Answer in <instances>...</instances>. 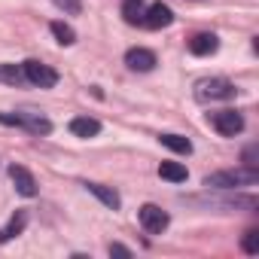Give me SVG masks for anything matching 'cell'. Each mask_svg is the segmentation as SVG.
Here are the masks:
<instances>
[{"label": "cell", "mask_w": 259, "mask_h": 259, "mask_svg": "<svg viewBox=\"0 0 259 259\" xmlns=\"http://www.w3.org/2000/svg\"><path fill=\"white\" fill-rule=\"evenodd\" d=\"M259 180L256 168H238V171H217L204 177L207 189H238V186H253Z\"/></svg>", "instance_id": "1"}, {"label": "cell", "mask_w": 259, "mask_h": 259, "mask_svg": "<svg viewBox=\"0 0 259 259\" xmlns=\"http://www.w3.org/2000/svg\"><path fill=\"white\" fill-rule=\"evenodd\" d=\"M238 95V89L229 82V79H223V76H217V79H201L198 85H195V98L198 101H232Z\"/></svg>", "instance_id": "2"}, {"label": "cell", "mask_w": 259, "mask_h": 259, "mask_svg": "<svg viewBox=\"0 0 259 259\" xmlns=\"http://www.w3.org/2000/svg\"><path fill=\"white\" fill-rule=\"evenodd\" d=\"M0 122L16 125V128H28L34 135H49L52 132V122L40 113H0Z\"/></svg>", "instance_id": "3"}, {"label": "cell", "mask_w": 259, "mask_h": 259, "mask_svg": "<svg viewBox=\"0 0 259 259\" xmlns=\"http://www.w3.org/2000/svg\"><path fill=\"white\" fill-rule=\"evenodd\" d=\"M22 73H25L28 82H34V85H40V89H52V85L58 82V70H52L49 64H43V61H37V58H28V61L22 64Z\"/></svg>", "instance_id": "4"}, {"label": "cell", "mask_w": 259, "mask_h": 259, "mask_svg": "<svg viewBox=\"0 0 259 259\" xmlns=\"http://www.w3.org/2000/svg\"><path fill=\"white\" fill-rule=\"evenodd\" d=\"M207 119H210V125L217 128L223 138H235V135L244 132V116H241L238 110H217V113H210Z\"/></svg>", "instance_id": "5"}, {"label": "cell", "mask_w": 259, "mask_h": 259, "mask_svg": "<svg viewBox=\"0 0 259 259\" xmlns=\"http://www.w3.org/2000/svg\"><path fill=\"white\" fill-rule=\"evenodd\" d=\"M138 217H141V226H144L150 235H162V232L168 229V223H171L168 210H162L159 204H144V207L138 210Z\"/></svg>", "instance_id": "6"}, {"label": "cell", "mask_w": 259, "mask_h": 259, "mask_svg": "<svg viewBox=\"0 0 259 259\" xmlns=\"http://www.w3.org/2000/svg\"><path fill=\"white\" fill-rule=\"evenodd\" d=\"M10 180L16 183V192L19 195H25V198H34L37 195V180H34V174L25 165H10Z\"/></svg>", "instance_id": "7"}, {"label": "cell", "mask_w": 259, "mask_h": 259, "mask_svg": "<svg viewBox=\"0 0 259 259\" xmlns=\"http://www.w3.org/2000/svg\"><path fill=\"white\" fill-rule=\"evenodd\" d=\"M125 64L132 67V70H138V73H147V70H153L156 67V52H150V49H128L125 52Z\"/></svg>", "instance_id": "8"}, {"label": "cell", "mask_w": 259, "mask_h": 259, "mask_svg": "<svg viewBox=\"0 0 259 259\" xmlns=\"http://www.w3.org/2000/svg\"><path fill=\"white\" fill-rule=\"evenodd\" d=\"M174 22V13L165 7V4H153L147 13H144V25L147 28H153V31H159V28H168Z\"/></svg>", "instance_id": "9"}, {"label": "cell", "mask_w": 259, "mask_h": 259, "mask_svg": "<svg viewBox=\"0 0 259 259\" xmlns=\"http://www.w3.org/2000/svg\"><path fill=\"white\" fill-rule=\"evenodd\" d=\"M25 226H28V210H16L13 220H10L4 229H0V244H7V241L19 238V235L25 232Z\"/></svg>", "instance_id": "10"}, {"label": "cell", "mask_w": 259, "mask_h": 259, "mask_svg": "<svg viewBox=\"0 0 259 259\" xmlns=\"http://www.w3.org/2000/svg\"><path fill=\"white\" fill-rule=\"evenodd\" d=\"M217 49H220L217 34H195V37L189 40V52H192V55H213Z\"/></svg>", "instance_id": "11"}, {"label": "cell", "mask_w": 259, "mask_h": 259, "mask_svg": "<svg viewBox=\"0 0 259 259\" xmlns=\"http://www.w3.org/2000/svg\"><path fill=\"white\" fill-rule=\"evenodd\" d=\"M70 132L76 138H95V135H101V122L92 116H76V119H70Z\"/></svg>", "instance_id": "12"}, {"label": "cell", "mask_w": 259, "mask_h": 259, "mask_svg": "<svg viewBox=\"0 0 259 259\" xmlns=\"http://www.w3.org/2000/svg\"><path fill=\"white\" fill-rule=\"evenodd\" d=\"M85 189H89L92 195H98L110 210H119L122 198H119V192H116V189H110V186H104V183H85Z\"/></svg>", "instance_id": "13"}, {"label": "cell", "mask_w": 259, "mask_h": 259, "mask_svg": "<svg viewBox=\"0 0 259 259\" xmlns=\"http://www.w3.org/2000/svg\"><path fill=\"white\" fill-rule=\"evenodd\" d=\"M159 177H162V180H171V183H186L189 171H186V165H180V162H162V165H159Z\"/></svg>", "instance_id": "14"}, {"label": "cell", "mask_w": 259, "mask_h": 259, "mask_svg": "<svg viewBox=\"0 0 259 259\" xmlns=\"http://www.w3.org/2000/svg\"><path fill=\"white\" fill-rule=\"evenodd\" d=\"M49 28H52V34H55V40H58L61 46H73V43H76V31H73L70 25H64V22H52Z\"/></svg>", "instance_id": "15"}, {"label": "cell", "mask_w": 259, "mask_h": 259, "mask_svg": "<svg viewBox=\"0 0 259 259\" xmlns=\"http://www.w3.org/2000/svg\"><path fill=\"white\" fill-rule=\"evenodd\" d=\"M159 141H162V144H165L168 150L180 153V156H189V153H192V144H189L186 138H180V135H162Z\"/></svg>", "instance_id": "16"}, {"label": "cell", "mask_w": 259, "mask_h": 259, "mask_svg": "<svg viewBox=\"0 0 259 259\" xmlns=\"http://www.w3.org/2000/svg\"><path fill=\"white\" fill-rule=\"evenodd\" d=\"M0 82H10V85H19V82H25V73H22V67H16V64H0Z\"/></svg>", "instance_id": "17"}, {"label": "cell", "mask_w": 259, "mask_h": 259, "mask_svg": "<svg viewBox=\"0 0 259 259\" xmlns=\"http://www.w3.org/2000/svg\"><path fill=\"white\" fill-rule=\"evenodd\" d=\"M135 4H141V0H128L125 10H122V16H125V22H128V25H144V13H141Z\"/></svg>", "instance_id": "18"}, {"label": "cell", "mask_w": 259, "mask_h": 259, "mask_svg": "<svg viewBox=\"0 0 259 259\" xmlns=\"http://www.w3.org/2000/svg\"><path fill=\"white\" fill-rule=\"evenodd\" d=\"M52 4H55L58 10H64V13H70V16H76V13L82 10V0H52Z\"/></svg>", "instance_id": "19"}, {"label": "cell", "mask_w": 259, "mask_h": 259, "mask_svg": "<svg viewBox=\"0 0 259 259\" xmlns=\"http://www.w3.org/2000/svg\"><path fill=\"white\" fill-rule=\"evenodd\" d=\"M244 250H247V253H259V232H256V229H250V232L244 235Z\"/></svg>", "instance_id": "20"}, {"label": "cell", "mask_w": 259, "mask_h": 259, "mask_svg": "<svg viewBox=\"0 0 259 259\" xmlns=\"http://www.w3.org/2000/svg\"><path fill=\"white\" fill-rule=\"evenodd\" d=\"M244 165H247V168H256V165H259V162H256V147H247V150H244Z\"/></svg>", "instance_id": "21"}, {"label": "cell", "mask_w": 259, "mask_h": 259, "mask_svg": "<svg viewBox=\"0 0 259 259\" xmlns=\"http://www.w3.org/2000/svg\"><path fill=\"white\" fill-rule=\"evenodd\" d=\"M110 256H132V250H128V247H122V244H110Z\"/></svg>", "instance_id": "22"}]
</instances>
